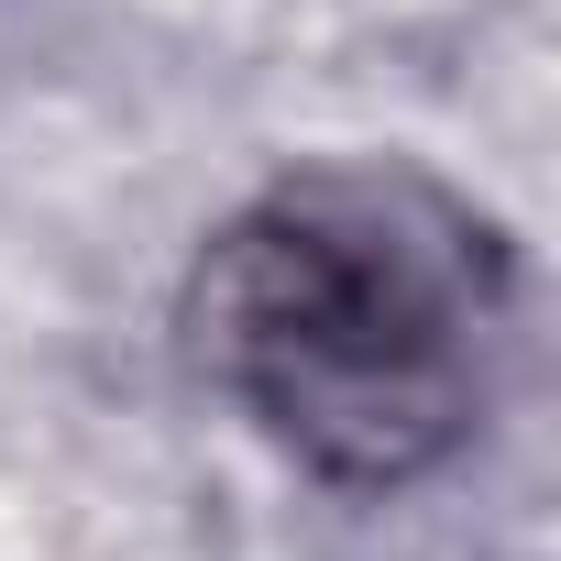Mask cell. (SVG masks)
Wrapping results in <instances>:
<instances>
[{
	"instance_id": "6da1fadb",
	"label": "cell",
	"mask_w": 561,
	"mask_h": 561,
	"mask_svg": "<svg viewBox=\"0 0 561 561\" xmlns=\"http://www.w3.org/2000/svg\"><path fill=\"white\" fill-rule=\"evenodd\" d=\"M176 331L198 386L309 484L408 495L506 408L517 242L408 154H320L198 242Z\"/></svg>"
}]
</instances>
